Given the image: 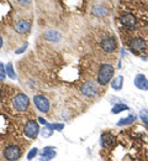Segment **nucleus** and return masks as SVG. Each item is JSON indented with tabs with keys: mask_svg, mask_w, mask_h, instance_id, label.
Instances as JSON below:
<instances>
[{
	"mask_svg": "<svg viewBox=\"0 0 148 161\" xmlns=\"http://www.w3.org/2000/svg\"><path fill=\"white\" fill-rule=\"evenodd\" d=\"M56 155H57V153H56V151L49 153V154H46V155H42V156H41V159H40V161H51L52 159H54V158H56Z\"/></svg>",
	"mask_w": 148,
	"mask_h": 161,
	"instance_id": "aec40b11",
	"label": "nucleus"
},
{
	"mask_svg": "<svg viewBox=\"0 0 148 161\" xmlns=\"http://www.w3.org/2000/svg\"><path fill=\"white\" fill-rule=\"evenodd\" d=\"M122 24L126 25L127 27H132L136 25V18L131 14H127L125 16H122Z\"/></svg>",
	"mask_w": 148,
	"mask_h": 161,
	"instance_id": "ddd939ff",
	"label": "nucleus"
},
{
	"mask_svg": "<svg viewBox=\"0 0 148 161\" xmlns=\"http://www.w3.org/2000/svg\"><path fill=\"white\" fill-rule=\"evenodd\" d=\"M130 48L132 50V52L140 53V52L145 51V48H146V42H145V40H142V39H135V40L131 41Z\"/></svg>",
	"mask_w": 148,
	"mask_h": 161,
	"instance_id": "0eeeda50",
	"label": "nucleus"
},
{
	"mask_svg": "<svg viewBox=\"0 0 148 161\" xmlns=\"http://www.w3.org/2000/svg\"><path fill=\"white\" fill-rule=\"evenodd\" d=\"M38 120H40V123H41V124H43V125H47V124H48L47 121H46L44 119H43L42 117H40V118H38Z\"/></svg>",
	"mask_w": 148,
	"mask_h": 161,
	"instance_id": "cd10ccee",
	"label": "nucleus"
},
{
	"mask_svg": "<svg viewBox=\"0 0 148 161\" xmlns=\"http://www.w3.org/2000/svg\"><path fill=\"white\" fill-rule=\"evenodd\" d=\"M52 128L54 129V130H57V131H62L64 129V124H59V123H54V124H52Z\"/></svg>",
	"mask_w": 148,
	"mask_h": 161,
	"instance_id": "b1692460",
	"label": "nucleus"
},
{
	"mask_svg": "<svg viewBox=\"0 0 148 161\" xmlns=\"http://www.w3.org/2000/svg\"><path fill=\"white\" fill-rule=\"evenodd\" d=\"M114 67L111 66V64H103L101 67H100V69H99V73H98V82H99V84H103V86H105L107 84L110 80H112V76H114Z\"/></svg>",
	"mask_w": 148,
	"mask_h": 161,
	"instance_id": "f257e3e1",
	"label": "nucleus"
},
{
	"mask_svg": "<svg viewBox=\"0 0 148 161\" xmlns=\"http://www.w3.org/2000/svg\"><path fill=\"white\" fill-rule=\"evenodd\" d=\"M18 1H19V4H21L22 6H27V5L31 4V0H18Z\"/></svg>",
	"mask_w": 148,
	"mask_h": 161,
	"instance_id": "a878e982",
	"label": "nucleus"
},
{
	"mask_svg": "<svg viewBox=\"0 0 148 161\" xmlns=\"http://www.w3.org/2000/svg\"><path fill=\"white\" fill-rule=\"evenodd\" d=\"M93 14L96 15V16H106V15L109 14V10H107L106 8H104V6L98 5V6H94V9H93Z\"/></svg>",
	"mask_w": 148,
	"mask_h": 161,
	"instance_id": "dca6fc26",
	"label": "nucleus"
},
{
	"mask_svg": "<svg viewBox=\"0 0 148 161\" xmlns=\"http://www.w3.org/2000/svg\"><path fill=\"white\" fill-rule=\"evenodd\" d=\"M100 46L105 52H112L116 48V41L112 37H107V39H104L101 41Z\"/></svg>",
	"mask_w": 148,
	"mask_h": 161,
	"instance_id": "6e6552de",
	"label": "nucleus"
},
{
	"mask_svg": "<svg viewBox=\"0 0 148 161\" xmlns=\"http://www.w3.org/2000/svg\"><path fill=\"white\" fill-rule=\"evenodd\" d=\"M141 118H142V120L145 121V124L148 126V113L146 110H142L141 112Z\"/></svg>",
	"mask_w": 148,
	"mask_h": 161,
	"instance_id": "393cba45",
	"label": "nucleus"
},
{
	"mask_svg": "<svg viewBox=\"0 0 148 161\" xmlns=\"http://www.w3.org/2000/svg\"><path fill=\"white\" fill-rule=\"evenodd\" d=\"M1 46H3V39L0 37V47H1Z\"/></svg>",
	"mask_w": 148,
	"mask_h": 161,
	"instance_id": "c85d7f7f",
	"label": "nucleus"
},
{
	"mask_svg": "<svg viewBox=\"0 0 148 161\" xmlns=\"http://www.w3.org/2000/svg\"><path fill=\"white\" fill-rule=\"evenodd\" d=\"M122 110H128V107H127L126 104H116V105H114L112 107V114H119V113H121Z\"/></svg>",
	"mask_w": 148,
	"mask_h": 161,
	"instance_id": "6ab92c4d",
	"label": "nucleus"
},
{
	"mask_svg": "<svg viewBox=\"0 0 148 161\" xmlns=\"http://www.w3.org/2000/svg\"><path fill=\"white\" fill-rule=\"evenodd\" d=\"M0 92H1V87H0Z\"/></svg>",
	"mask_w": 148,
	"mask_h": 161,
	"instance_id": "c756f323",
	"label": "nucleus"
},
{
	"mask_svg": "<svg viewBox=\"0 0 148 161\" xmlns=\"http://www.w3.org/2000/svg\"><path fill=\"white\" fill-rule=\"evenodd\" d=\"M53 151H56V147L54 146H46V147H43L42 153H41V156L46 155V154H49V153H53Z\"/></svg>",
	"mask_w": 148,
	"mask_h": 161,
	"instance_id": "5701e85b",
	"label": "nucleus"
},
{
	"mask_svg": "<svg viewBox=\"0 0 148 161\" xmlns=\"http://www.w3.org/2000/svg\"><path fill=\"white\" fill-rule=\"evenodd\" d=\"M82 93L84 94L85 97H89V98H91V97H94V96H96V94L99 93L98 86H96L94 82H91V80H89V82H85L84 86L82 87Z\"/></svg>",
	"mask_w": 148,
	"mask_h": 161,
	"instance_id": "423d86ee",
	"label": "nucleus"
},
{
	"mask_svg": "<svg viewBox=\"0 0 148 161\" xmlns=\"http://www.w3.org/2000/svg\"><path fill=\"white\" fill-rule=\"evenodd\" d=\"M5 71H6V75H8L11 80H16V73H15V71H14V68H13V63H11V62H9V63L5 66Z\"/></svg>",
	"mask_w": 148,
	"mask_h": 161,
	"instance_id": "a211bd4d",
	"label": "nucleus"
},
{
	"mask_svg": "<svg viewBox=\"0 0 148 161\" xmlns=\"http://www.w3.org/2000/svg\"><path fill=\"white\" fill-rule=\"evenodd\" d=\"M33 103H35L36 108L42 113H47L49 110V101L44 96H41V94L35 96L33 97Z\"/></svg>",
	"mask_w": 148,
	"mask_h": 161,
	"instance_id": "39448f33",
	"label": "nucleus"
},
{
	"mask_svg": "<svg viewBox=\"0 0 148 161\" xmlns=\"http://www.w3.org/2000/svg\"><path fill=\"white\" fill-rule=\"evenodd\" d=\"M135 86L142 91H148V80L143 75H137L135 78Z\"/></svg>",
	"mask_w": 148,
	"mask_h": 161,
	"instance_id": "9d476101",
	"label": "nucleus"
},
{
	"mask_svg": "<svg viewBox=\"0 0 148 161\" xmlns=\"http://www.w3.org/2000/svg\"><path fill=\"white\" fill-rule=\"evenodd\" d=\"M26 48H27V43H25V45L22 46L21 48H19L18 51H15V53H18V55H20V53H22V52H23V51H25Z\"/></svg>",
	"mask_w": 148,
	"mask_h": 161,
	"instance_id": "bb28decb",
	"label": "nucleus"
},
{
	"mask_svg": "<svg viewBox=\"0 0 148 161\" xmlns=\"http://www.w3.org/2000/svg\"><path fill=\"white\" fill-rule=\"evenodd\" d=\"M37 154H38V150H37L36 147L31 149V150L28 151V154H27V160H32V159H35V158L37 156Z\"/></svg>",
	"mask_w": 148,
	"mask_h": 161,
	"instance_id": "412c9836",
	"label": "nucleus"
},
{
	"mask_svg": "<svg viewBox=\"0 0 148 161\" xmlns=\"http://www.w3.org/2000/svg\"><path fill=\"white\" fill-rule=\"evenodd\" d=\"M115 142V136L111 133H104L101 135V146L103 147H110Z\"/></svg>",
	"mask_w": 148,
	"mask_h": 161,
	"instance_id": "9b49d317",
	"label": "nucleus"
},
{
	"mask_svg": "<svg viewBox=\"0 0 148 161\" xmlns=\"http://www.w3.org/2000/svg\"><path fill=\"white\" fill-rule=\"evenodd\" d=\"M44 39L47 41H51V42H58L61 40V35L54 30H48L44 34Z\"/></svg>",
	"mask_w": 148,
	"mask_h": 161,
	"instance_id": "f8f14e48",
	"label": "nucleus"
},
{
	"mask_svg": "<svg viewBox=\"0 0 148 161\" xmlns=\"http://www.w3.org/2000/svg\"><path fill=\"white\" fill-rule=\"evenodd\" d=\"M137 119V117L136 115H128L126 118H124V119H120V120L117 121V125L119 126H125V125H130V124H132L133 121Z\"/></svg>",
	"mask_w": 148,
	"mask_h": 161,
	"instance_id": "f3484780",
	"label": "nucleus"
},
{
	"mask_svg": "<svg viewBox=\"0 0 148 161\" xmlns=\"http://www.w3.org/2000/svg\"><path fill=\"white\" fill-rule=\"evenodd\" d=\"M13 104H14V107H15L16 110H19V112H25V110L27 109L28 104H30V99H28V97H27L26 94L19 93L18 96H15V98H14V101H13Z\"/></svg>",
	"mask_w": 148,
	"mask_h": 161,
	"instance_id": "f03ea898",
	"label": "nucleus"
},
{
	"mask_svg": "<svg viewBox=\"0 0 148 161\" xmlns=\"http://www.w3.org/2000/svg\"><path fill=\"white\" fill-rule=\"evenodd\" d=\"M40 126L37 124V121L28 120L25 125V135L30 139H36L37 135L40 134Z\"/></svg>",
	"mask_w": 148,
	"mask_h": 161,
	"instance_id": "7ed1b4c3",
	"label": "nucleus"
},
{
	"mask_svg": "<svg viewBox=\"0 0 148 161\" xmlns=\"http://www.w3.org/2000/svg\"><path fill=\"white\" fill-rule=\"evenodd\" d=\"M122 86H124V77L122 76H117L116 78H114V80L111 82V87L115 91H120L122 88Z\"/></svg>",
	"mask_w": 148,
	"mask_h": 161,
	"instance_id": "4468645a",
	"label": "nucleus"
},
{
	"mask_svg": "<svg viewBox=\"0 0 148 161\" xmlns=\"http://www.w3.org/2000/svg\"><path fill=\"white\" fill-rule=\"evenodd\" d=\"M5 77H6V71H5V66L0 62V82H3V80H5Z\"/></svg>",
	"mask_w": 148,
	"mask_h": 161,
	"instance_id": "4be33fe9",
	"label": "nucleus"
},
{
	"mask_svg": "<svg viewBox=\"0 0 148 161\" xmlns=\"http://www.w3.org/2000/svg\"><path fill=\"white\" fill-rule=\"evenodd\" d=\"M15 30L19 34H26L31 30V22L26 20H20L16 25H15Z\"/></svg>",
	"mask_w": 148,
	"mask_h": 161,
	"instance_id": "1a4fd4ad",
	"label": "nucleus"
},
{
	"mask_svg": "<svg viewBox=\"0 0 148 161\" xmlns=\"http://www.w3.org/2000/svg\"><path fill=\"white\" fill-rule=\"evenodd\" d=\"M53 128H52V124H47V125H44V128L40 130V134H41V136L42 138H49L52 134H53Z\"/></svg>",
	"mask_w": 148,
	"mask_h": 161,
	"instance_id": "2eb2a0df",
	"label": "nucleus"
},
{
	"mask_svg": "<svg viewBox=\"0 0 148 161\" xmlns=\"http://www.w3.org/2000/svg\"><path fill=\"white\" fill-rule=\"evenodd\" d=\"M4 158L8 161H16L21 158V150L19 146L10 145L4 150Z\"/></svg>",
	"mask_w": 148,
	"mask_h": 161,
	"instance_id": "20e7f679",
	"label": "nucleus"
}]
</instances>
